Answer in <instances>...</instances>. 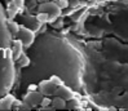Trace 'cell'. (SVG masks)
Instances as JSON below:
<instances>
[{"label": "cell", "mask_w": 128, "mask_h": 111, "mask_svg": "<svg viewBox=\"0 0 128 111\" xmlns=\"http://www.w3.org/2000/svg\"><path fill=\"white\" fill-rule=\"evenodd\" d=\"M25 53L30 58V63L22 69V85L35 84L52 75H58L74 92L82 89L83 57L66 39L44 31L35 38Z\"/></svg>", "instance_id": "1"}, {"label": "cell", "mask_w": 128, "mask_h": 111, "mask_svg": "<svg viewBox=\"0 0 128 111\" xmlns=\"http://www.w3.org/2000/svg\"><path fill=\"white\" fill-rule=\"evenodd\" d=\"M12 43L13 35L8 27V16L0 3V97L9 93L16 83V60Z\"/></svg>", "instance_id": "2"}, {"label": "cell", "mask_w": 128, "mask_h": 111, "mask_svg": "<svg viewBox=\"0 0 128 111\" xmlns=\"http://www.w3.org/2000/svg\"><path fill=\"white\" fill-rule=\"evenodd\" d=\"M16 38L21 40L22 45H24V49H27L32 45V43L35 40V34L31 28H28L24 25H20V30L16 35Z\"/></svg>", "instance_id": "3"}, {"label": "cell", "mask_w": 128, "mask_h": 111, "mask_svg": "<svg viewBox=\"0 0 128 111\" xmlns=\"http://www.w3.org/2000/svg\"><path fill=\"white\" fill-rule=\"evenodd\" d=\"M61 10H62V8L57 3L47 1V3H40V5H39V12L47 13L49 16V22H53L57 17L61 16Z\"/></svg>", "instance_id": "4"}, {"label": "cell", "mask_w": 128, "mask_h": 111, "mask_svg": "<svg viewBox=\"0 0 128 111\" xmlns=\"http://www.w3.org/2000/svg\"><path fill=\"white\" fill-rule=\"evenodd\" d=\"M44 98V94L39 91H28L27 93L24 94V97H22V101L27 105H30L31 107H35L38 105H42V101Z\"/></svg>", "instance_id": "5"}, {"label": "cell", "mask_w": 128, "mask_h": 111, "mask_svg": "<svg viewBox=\"0 0 128 111\" xmlns=\"http://www.w3.org/2000/svg\"><path fill=\"white\" fill-rule=\"evenodd\" d=\"M38 87H39V91L44 94V96H50L53 94V92L56 91L57 85L53 83V81H50L49 79H44V80H40L39 84H38Z\"/></svg>", "instance_id": "6"}, {"label": "cell", "mask_w": 128, "mask_h": 111, "mask_svg": "<svg viewBox=\"0 0 128 111\" xmlns=\"http://www.w3.org/2000/svg\"><path fill=\"white\" fill-rule=\"evenodd\" d=\"M16 97L10 93H6L5 96L0 97V111H9L13 109V105L16 103Z\"/></svg>", "instance_id": "7"}, {"label": "cell", "mask_w": 128, "mask_h": 111, "mask_svg": "<svg viewBox=\"0 0 128 111\" xmlns=\"http://www.w3.org/2000/svg\"><path fill=\"white\" fill-rule=\"evenodd\" d=\"M53 96H60V97H62L64 100L69 101V100H71L74 97V91L71 89L69 85L61 84V85H58L56 88V91L53 92Z\"/></svg>", "instance_id": "8"}, {"label": "cell", "mask_w": 128, "mask_h": 111, "mask_svg": "<svg viewBox=\"0 0 128 111\" xmlns=\"http://www.w3.org/2000/svg\"><path fill=\"white\" fill-rule=\"evenodd\" d=\"M22 49H24V45H22L21 40L20 39L13 40V43H12V50H13V56H14V60H16V61L22 54Z\"/></svg>", "instance_id": "9"}, {"label": "cell", "mask_w": 128, "mask_h": 111, "mask_svg": "<svg viewBox=\"0 0 128 111\" xmlns=\"http://www.w3.org/2000/svg\"><path fill=\"white\" fill-rule=\"evenodd\" d=\"M52 106L54 110H64L66 109V100H64L60 96H54V98L52 100Z\"/></svg>", "instance_id": "10"}, {"label": "cell", "mask_w": 128, "mask_h": 111, "mask_svg": "<svg viewBox=\"0 0 128 111\" xmlns=\"http://www.w3.org/2000/svg\"><path fill=\"white\" fill-rule=\"evenodd\" d=\"M8 27H9V30H10L12 35H13V36H16L17 32H18V30H20V25L17 23V22L9 21V19H8Z\"/></svg>", "instance_id": "11"}, {"label": "cell", "mask_w": 128, "mask_h": 111, "mask_svg": "<svg viewBox=\"0 0 128 111\" xmlns=\"http://www.w3.org/2000/svg\"><path fill=\"white\" fill-rule=\"evenodd\" d=\"M66 109H69V110H71V109H79V102L76 100L71 98V100H69V105H66Z\"/></svg>", "instance_id": "12"}, {"label": "cell", "mask_w": 128, "mask_h": 111, "mask_svg": "<svg viewBox=\"0 0 128 111\" xmlns=\"http://www.w3.org/2000/svg\"><path fill=\"white\" fill-rule=\"evenodd\" d=\"M57 4L64 9V8H66V6L69 5V1H67V0H58V3H57Z\"/></svg>", "instance_id": "13"}, {"label": "cell", "mask_w": 128, "mask_h": 111, "mask_svg": "<svg viewBox=\"0 0 128 111\" xmlns=\"http://www.w3.org/2000/svg\"><path fill=\"white\" fill-rule=\"evenodd\" d=\"M52 103V101L49 100V98H47V96H44V98H43V101H42V105L43 106H47V105H50Z\"/></svg>", "instance_id": "14"}, {"label": "cell", "mask_w": 128, "mask_h": 111, "mask_svg": "<svg viewBox=\"0 0 128 111\" xmlns=\"http://www.w3.org/2000/svg\"><path fill=\"white\" fill-rule=\"evenodd\" d=\"M39 3H47V1H50V0H38Z\"/></svg>", "instance_id": "15"}, {"label": "cell", "mask_w": 128, "mask_h": 111, "mask_svg": "<svg viewBox=\"0 0 128 111\" xmlns=\"http://www.w3.org/2000/svg\"><path fill=\"white\" fill-rule=\"evenodd\" d=\"M127 109H128V107H127Z\"/></svg>", "instance_id": "16"}]
</instances>
